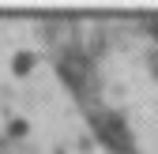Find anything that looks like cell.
Listing matches in <instances>:
<instances>
[{
	"instance_id": "obj_1",
	"label": "cell",
	"mask_w": 158,
	"mask_h": 154,
	"mask_svg": "<svg viewBox=\"0 0 158 154\" xmlns=\"http://www.w3.org/2000/svg\"><path fill=\"white\" fill-rule=\"evenodd\" d=\"M94 132L102 136V143L113 147V154H132V136L124 120L117 117V113H102V117H94Z\"/></svg>"
},
{
	"instance_id": "obj_2",
	"label": "cell",
	"mask_w": 158,
	"mask_h": 154,
	"mask_svg": "<svg viewBox=\"0 0 158 154\" xmlns=\"http://www.w3.org/2000/svg\"><path fill=\"white\" fill-rule=\"evenodd\" d=\"M30 60H34L30 53H19V56H15V71H27V68H30Z\"/></svg>"
},
{
	"instance_id": "obj_3",
	"label": "cell",
	"mask_w": 158,
	"mask_h": 154,
	"mask_svg": "<svg viewBox=\"0 0 158 154\" xmlns=\"http://www.w3.org/2000/svg\"><path fill=\"white\" fill-rule=\"evenodd\" d=\"M154 38H158V19H154Z\"/></svg>"
}]
</instances>
